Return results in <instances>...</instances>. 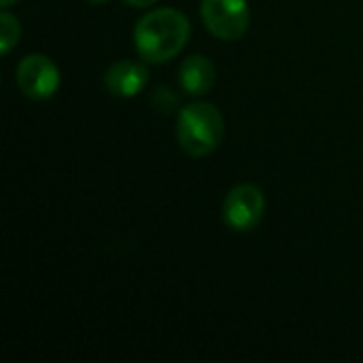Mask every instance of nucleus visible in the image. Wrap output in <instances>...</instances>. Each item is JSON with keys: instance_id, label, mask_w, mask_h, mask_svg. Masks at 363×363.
Instances as JSON below:
<instances>
[{"instance_id": "f257e3e1", "label": "nucleus", "mask_w": 363, "mask_h": 363, "mask_svg": "<svg viewBox=\"0 0 363 363\" xmlns=\"http://www.w3.org/2000/svg\"><path fill=\"white\" fill-rule=\"evenodd\" d=\"M191 23L179 9L162 6L145 13L132 32L134 49L147 64H164L177 57L189 43Z\"/></svg>"}, {"instance_id": "f8f14e48", "label": "nucleus", "mask_w": 363, "mask_h": 363, "mask_svg": "<svg viewBox=\"0 0 363 363\" xmlns=\"http://www.w3.org/2000/svg\"><path fill=\"white\" fill-rule=\"evenodd\" d=\"M89 4H106L108 0H87Z\"/></svg>"}, {"instance_id": "7ed1b4c3", "label": "nucleus", "mask_w": 363, "mask_h": 363, "mask_svg": "<svg viewBox=\"0 0 363 363\" xmlns=\"http://www.w3.org/2000/svg\"><path fill=\"white\" fill-rule=\"evenodd\" d=\"M200 17L215 38L234 43L247 34L251 9L247 0H202Z\"/></svg>"}, {"instance_id": "39448f33", "label": "nucleus", "mask_w": 363, "mask_h": 363, "mask_svg": "<svg viewBox=\"0 0 363 363\" xmlns=\"http://www.w3.org/2000/svg\"><path fill=\"white\" fill-rule=\"evenodd\" d=\"M266 213V196L253 183L234 185L223 200V219L234 232L255 230Z\"/></svg>"}, {"instance_id": "9d476101", "label": "nucleus", "mask_w": 363, "mask_h": 363, "mask_svg": "<svg viewBox=\"0 0 363 363\" xmlns=\"http://www.w3.org/2000/svg\"><path fill=\"white\" fill-rule=\"evenodd\" d=\"M123 4H128V6H132V9H149V6H153L157 0H121Z\"/></svg>"}, {"instance_id": "423d86ee", "label": "nucleus", "mask_w": 363, "mask_h": 363, "mask_svg": "<svg viewBox=\"0 0 363 363\" xmlns=\"http://www.w3.org/2000/svg\"><path fill=\"white\" fill-rule=\"evenodd\" d=\"M149 85V70L140 62L119 60L104 72V87L115 98H134Z\"/></svg>"}, {"instance_id": "6e6552de", "label": "nucleus", "mask_w": 363, "mask_h": 363, "mask_svg": "<svg viewBox=\"0 0 363 363\" xmlns=\"http://www.w3.org/2000/svg\"><path fill=\"white\" fill-rule=\"evenodd\" d=\"M21 38V23L17 15H13L9 9H2L0 13V53L9 55Z\"/></svg>"}, {"instance_id": "9b49d317", "label": "nucleus", "mask_w": 363, "mask_h": 363, "mask_svg": "<svg viewBox=\"0 0 363 363\" xmlns=\"http://www.w3.org/2000/svg\"><path fill=\"white\" fill-rule=\"evenodd\" d=\"M15 2H17V0H0V6H2V9H9V6H13Z\"/></svg>"}, {"instance_id": "f03ea898", "label": "nucleus", "mask_w": 363, "mask_h": 363, "mask_svg": "<svg viewBox=\"0 0 363 363\" xmlns=\"http://www.w3.org/2000/svg\"><path fill=\"white\" fill-rule=\"evenodd\" d=\"M225 136V121L213 102H191L179 111L177 140L189 157H206L219 149Z\"/></svg>"}, {"instance_id": "1a4fd4ad", "label": "nucleus", "mask_w": 363, "mask_h": 363, "mask_svg": "<svg viewBox=\"0 0 363 363\" xmlns=\"http://www.w3.org/2000/svg\"><path fill=\"white\" fill-rule=\"evenodd\" d=\"M151 104H153L157 111H162V113H172V111L179 108V96H177L172 89L160 85V87H155L153 94H151Z\"/></svg>"}, {"instance_id": "20e7f679", "label": "nucleus", "mask_w": 363, "mask_h": 363, "mask_svg": "<svg viewBox=\"0 0 363 363\" xmlns=\"http://www.w3.org/2000/svg\"><path fill=\"white\" fill-rule=\"evenodd\" d=\"M15 83L30 100H47L60 87V68L45 53H28L15 68Z\"/></svg>"}, {"instance_id": "0eeeda50", "label": "nucleus", "mask_w": 363, "mask_h": 363, "mask_svg": "<svg viewBox=\"0 0 363 363\" xmlns=\"http://www.w3.org/2000/svg\"><path fill=\"white\" fill-rule=\"evenodd\" d=\"M217 83L215 64L200 53L187 55L179 66V85L189 96H206Z\"/></svg>"}]
</instances>
